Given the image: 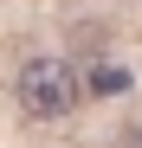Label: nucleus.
Segmentation results:
<instances>
[{
    "label": "nucleus",
    "instance_id": "nucleus-1",
    "mask_svg": "<svg viewBox=\"0 0 142 148\" xmlns=\"http://www.w3.org/2000/svg\"><path fill=\"white\" fill-rule=\"evenodd\" d=\"M13 97L26 103V116H65L78 103V71L65 58H26L13 77Z\"/></svg>",
    "mask_w": 142,
    "mask_h": 148
},
{
    "label": "nucleus",
    "instance_id": "nucleus-3",
    "mask_svg": "<svg viewBox=\"0 0 142 148\" xmlns=\"http://www.w3.org/2000/svg\"><path fill=\"white\" fill-rule=\"evenodd\" d=\"M123 148H142V122H129V129H123Z\"/></svg>",
    "mask_w": 142,
    "mask_h": 148
},
{
    "label": "nucleus",
    "instance_id": "nucleus-2",
    "mask_svg": "<svg viewBox=\"0 0 142 148\" xmlns=\"http://www.w3.org/2000/svg\"><path fill=\"white\" fill-rule=\"evenodd\" d=\"M90 84H97V90H123L129 77H123V71H110V64H97V77H90Z\"/></svg>",
    "mask_w": 142,
    "mask_h": 148
}]
</instances>
